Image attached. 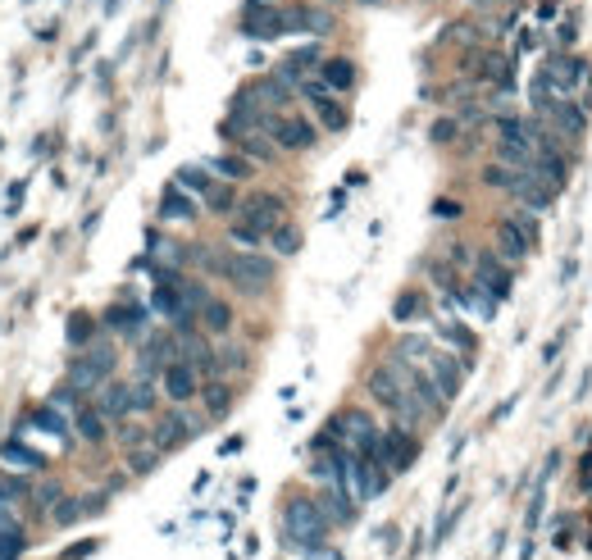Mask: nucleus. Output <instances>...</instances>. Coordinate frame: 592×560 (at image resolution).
I'll use <instances>...</instances> for the list:
<instances>
[{"mask_svg": "<svg viewBox=\"0 0 592 560\" xmlns=\"http://www.w3.org/2000/svg\"><path fill=\"white\" fill-rule=\"evenodd\" d=\"M328 515H324V506L320 501H310V497H292L288 501V510H283V533H288V542H292V551H314V547H324V538H328Z\"/></svg>", "mask_w": 592, "mask_h": 560, "instance_id": "nucleus-1", "label": "nucleus"}, {"mask_svg": "<svg viewBox=\"0 0 592 560\" xmlns=\"http://www.w3.org/2000/svg\"><path fill=\"white\" fill-rule=\"evenodd\" d=\"M223 278H228L237 292L264 296L269 283H273V260H269V256H255V251H237V256L223 260Z\"/></svg>", "mask_w": 592, "mask_h": 560, "instance_id": "nucleus-2", "label": "nucleus"}, {"mask_svg": "<svg viewBox=\"0 0 592 560\" xmlns=\"http://www.w3.org/2000/svg\"><path fill=\"white\" fill-rule=\"evenodd\" d=\"M242 32L251 37V42H273V37H288L296 32V10H269L264 0H251L247 14H242Z\"/></svg>", "mask_w": 592, "mask_h": 560, "instance_id": "nucleus-3", "label": "nucleus"}, {"mask_svg": "<svg viewBox=\"0 0 592 560\" xmlns=\"http://www.w3.org/2000/svg\"><path fill=\"white\" fill-rule=\"evenodd\" d=\"M283 219H288V206H283V196H273V191H251L247 201H242V223L260 228L264 237L279 228Z\"/></svg>", "mask_w": 592, "mask_h": 560, "instance_id": "nucleus-4", "label": "nucleus"}, {"mask_svg": "<svg viewBox=\"0 0 592 560\" xmlns=\"http://www.w3.org/2000/svg\"><path fill=\"white\" fill-rule=\"evenodd\" d=\"M415 456H419V442L410 437V428H387V433H378V465L383 469L401 474Z\"/></svg>", "mask_w": 592, "mask_h": 560, "instance_id": "nucleus-5", "label": "nucleus"}, {"mask_svg": "<svg viewBox=\"0 0 592 560\" xmlns=\"http://www.w3.org/2000/svg\"><path fill=\"white\" fill-rule=\"evenodd\" d=\"M264 133H269L273 146H283V150H310L314 146V128L305 124V118H296V114L264 118Z\"/></svg>", "mask_w": 592, "mask_h": 560, "instance_id": "nucleus-6", "label": "nucleus"}, {"mask_svg": "<svg viewBox=\"0 0 592 560\" xmlns=\"http://www.w3.org/2000/svg\"><path fill=\"white\" fill-rule=\"evenodd\" d=\"M196 428H201V419H196V415H187V410L178 406L174 415H165L160 424H155V433H150V442H155V447H160V451H174V447H182V442H187V437H191Z\"/></svg>", "mask_w": 592, "mask_h": 560, "instance_id": "nucleus-7", "label": "nucleus"}, {"mask_svg": "<svg viewBox=\"0 0 592 560\" xmlns=\"http://www.w3.org/2000/svg\"><path fill=\"white\" fill-rule=\"evenodd\" d=\"M160 383H165V396L174 406H187L191 396H196V365H187V360H169V365L160 369Z\"/></svg>", "mask_w": 592, "mask_h": 560, "instance_id": "nucleus-8", "label": "nucleus"}, {"mask_svg": "<svg viewBox=\"0 0 592 560\" xmlns=\"http://www.w3.org/2000/svg\"><path fill=\"white\" fill-rule=\"evenodd\" d=\"M474 283L488 288V292L501 301V296H510V269H506L492 251H483L479 260H474Z\"/></svg>", "mask_w": 592, "mask_h": 560, "instance_id": "nucleus-9", "label": "nucleus"}, {"mask_svg": "<svg viewBox=\"0 0 592 560\" xmlns=\"http://www.w3.org/2000/svg\"><path fill=\"white\" fill-rule=\"evenodd\" d=\"M96 410H101L105 419H128V415H133V383H105Z\"/></svg>", "mask_w": 592, "mask_h": 560, "instance_id": "nucleus-10", "label": "nucleus"}, {"mask_svg": "<svg viewBox=\"0 0 592 560\" xmlns=\"http://www.w3.org/2000/svg\"><path fill=\"white\" fill-rule=\"evenodd\" d=\"M324 515H328V524H351L355 519V497L346 492V483H328L324 497H320Z\"/></svg>", "mask_w": 592, "mask_h": 560, "instance_id": "nucleus-11", "label": "nucleus"}, {"mask_svg": "<svg viewBox=\"0 0 592 560\" xmlns=\"http://www.w3.org/2000/svg\"><path fill=\"white\" fill-rule=\"evenodd\" d=\"M497 247H501V256H506V260H524L533 242L520 232V223H515V219H497Z\"/></svg>", "mask_w": 592, "mask_h": 560, "instance_id": "nucleus-12", "label": "nucleus"}, {"mask_svg": "<svg viewBox=\"0 0 592 560\" xmlns=\"http://www.w3.org/2000/svg\"><path fill=\"white\" fill-rule=\"evenodd\" d=\"M428 378L442 387V396H456V387H460V360L456 355H433L428 360Z\"/></svg>", "mask_w": 592, "mask_h": 560, "instance_id": "nucleus-13", "label": "nucleus"}, {"mask_svg": "<svg viewBox=\"0 0 592 560\" xmlns=\"http://www.w3.org/2000/svg\"><path fill=\"white\" fill-rule=\"evenodd\" d=\"M160 219H169V223H191L196 219V201H187L178 183L160 196Z\"/></svg>", "mask_w": 592, "mask_h": 560, "instance_id": "nucleus-14", "label": "nucleus"}, {"mask_svg": "<svg viewBox=\"0 0 592 560\" xmlns=\"http://www.w3.org/2000/svg\"><path fill=\"white\" fill-rule=\"evenodd\" d=\"M320 83L328 92H351L355 87V64L351 60H324L320 64Z\"/></svg>", "mask_w": 592, "mask_h": 560, "instance_id": "nucleus-15", "label": "nucleus"}, {"mask_svg": "<svg viewBox=\"0 0 592 560\" xmlns=\"http://www.w3.org/2000/svg\"><path fill=\"white\" fill-rule=\"evenodd\" d=\"M314 64H324V55H320V42H310V46H296L288 60H283V77L288 83H301V69H314Z\"/></svg>", "mask_w": 592, "mask_h": 560, "instance_id": "nucleus-16", "label": "nucleus"}, {"mask_svg": "<svg viewBox=\"0 0 592 560\" xmlns=\"http://www.w3.org/2000/svg\"><path fill=\"white\" fill-rule=\"evenodd\" d=\"M201 324H206V333H215V337L232 333V305L219 301V296H210V301L201 305Z\"/></svg>", "mask_w": 592, "mask_h": 560, "instance_id": "nucleus-17", "label": "nucleus"}, {"mask_svg": "<svg viewBox=\"0 0 592 560\" xmlns=\"http://www.w3.org/2000/svg\"><path fill=\"white\" fill-rule=\"evenodd\" d=\"M5 465H14V469H32V474H42L46 469V456L42 451H32V447H23V442H5Z\"/></svg>", "mask_w": 592, "mask_h": 560, "instance_id": "nucleus-18", "label": "nucleus"}, {"mask_svg": "<svg viewBox=\"0 0 592 560\" xmlns=\"http://www.w3.org/2000/svg\"><path fill=\"white\" fill-rule=\"evenodd\" d=\"M174 183H178L182 191H196V196H206V191L215 187V178H210V165H182Z\"/></svg>", "mask_w": 592, "mask_h": 560, "instance_id": "nucleus-19", "label": "nucleus"}, {"mask_svg": "<svg viewBox=\"0 0 592 560\" xmlns=\"http://www.w3.org/2000/svg\"><path fill=\"white\" fill-rule=\"evenodd\" d=\"M583 69H588L583 60H556V64H551V73H547V77H551V83H556L561 92H574V87L583 83Z\"/></svg>", "mask_w": 592, "mask_h": 560, "instance_id": "nucleus-20", "label": "nucleus"}, {"mask_svg": "<svg viewBox=\"0 0 592 560\" xmlns=\"http://www.w3.org/2000/svg\"><path fill=\"white\" fill-rule=\"evenodd\" d=\"M105 324H109L114 333H133V337H137L142 324H146V314H142L137 305H128V310H124V305H114V310L105 314Z\"/></svg>", "mask_w": 592, "mask_h": 560, "instance_id": "nucleus-21", "label": "nucleus"}, {"mask_svg": "<svg viewBox=\"0 0 592 560\" xmlns=\"http://www.w3.org/2000/svg\"><path fill=\"white\" fill-rule=\"evenodd\" d=\"M77 433H83V442L101 447L105 442V415L96 406H83V410H77Z\"/></svg>", "mask_w": 592, "mask_h": 560, "instance_id": "nucleus-22", "label": "nucleus"}, {"mask_svg": "<svg viewBox=\"0 0 592 560\" xmlns=\"http://www.w3.org/2000/svg\"><path fill=\"white\" fill-rule=\"evenodd\" d=\"M269 247L279 251V256H296V251H301V228H296L292 219H283L279 228L269 232Z\"/></svg>", "mask_w": 592, "mask_h": 560, "instance_id": "nucleus-23", "label": "nucleus"}, {"mask_svg": "<svg viewBox=\"0 0 592 560\" xmlns=\"http://www.w3.org/2000/svg\"><path fill=\"white\" fill-rule=\"evenodd\" d=\"M210 174H219V178H251V159L247 155H215Z\"/></svg>", "mask_w": 592, "mask_h": 560, "instance_id": "nucleus-24", "label": "nucleus"}, {"mask_svg": "<svg viewBox=\"0 0 592 560\" xmlns=\"http://www.w3.org/2000/svg\"><path fill=\"white\" fill-rule=\"evenodd\" d=\"M232 410V392H228V383H210L206 387V415L210 419H223Z\"/></svg>", "mask_w": 592, "mask_h": 560, "instance_id": "nucleus-25", "label": "nucleus"}, {"mask_svg": "<svg viewBox=\"0 0 592 560\" xmlns=\"http://www.w3.org/2000/svg\"><path fill=\"white\" fill-rule=\"evenodd\" d=\"M155 383H150V374H137V383H133V415H146V410H155Z\"/></svg>", "mask_w": 592, "mask_h": 560, "instance_id": "nucleus-26", "label": "nucleus"}, {"mask_svg": "<svg viewBox=\"0 0 592 560\" xmlns=\"http://www.w3.org/2000/svg\"><path fill=\"white\" fill-rule=\"evenodd\" d=\"M551 114H556V124H561L570 137H579V133H583V114H579V105H570V101H556V105H551Z\"/></svg>", "mask_w": 592, "mask_h": 560, "instance_id": "nucleus-27", "label": "nucleus"}, {"mask_svg": "<svg viewBox=\"0 0 592 560\" xmlns=\"http://www.w3.org/2000/svg\"><path fill=\"white\" fill-rule=\"evenodd\" d=\"M92 337H96V319H92V314H73V319H69V342H73V346H83V342L92 346Z\"/></svg>", "mask_w": 592, "mask_h": 560, "instance_id": "nucleus-28", "label": "nucleus"}, {"mask_svg": "<svg viewBox=\"0 0 592 560\" xmlns=\"http://www.w3.org/2000/svg\"><path fill=\"white\" fill-rule=\"evenodd\" d=\"M206 206H210L215 215H228V210L237 206V196H232V187H228V183H215V187L206 191Z\"/></svg>", "mask_w": 592, "mask_h": 560, "instance_id": "nucleus-29", "label": "nucleus"}, {"mask_svg": "<svg viewBox=\"0 0 592 560\" xmlns=\"http://www.w3.org/2000/svg\"><path fill=\"white\" fill-rule=\"evenodd\" d=\"M419 310H424V296H419V292H401L397 305H392V319H397V324H406V319H415Z\"/></svg>", "mask_w": 592, "mask_h": 560, "instance_id": "nucleus-30", "label": "nucleus"}, {"mask_svg": "<svg viewBox=\"0 0 592 560\" xmlns=\"http://www.w3.org/2000/svg\"><path fill=\"white\" fill-rule=\"evenodd\" d=\"M228 242L251 251V247H260V242H264V232H260V228H251V223H232V228H228Z\"/></svg>", "mask_w": 592, "mask_h": 560, "instance_id": "nucleus-31", "label": "nucleus"}, {"mask_svg": "<svg viewBox=\"0 0 592 560\" xmlns=\"http://www.w3.org/2000/svg\"><path fill=\"white\" fill-rule=\"evenodd\" d=\"M242 150H247L251 159H264V165L273 159V142H269V137H260V133H247V137H242Z\"/></svg>", "mask_w": 592, "mask_h": 560, "instance_id": "nucleus-32", "label": "nucleus"}, {"mask_svg": "<svg viewBox=\"0 0 592 560\" xmlns=\"http://www.w3.org/2000/svg\"><path fill=\"white\" fill-rule=\"evenodd\" d=\"M23 547H28L23 529H10V533H0V556H5V560H19V556H23Z\"/></svg>", "mask_w": 592, "mask_h": 560, "instance_id": "nucleus-33", "label": "nucleus"}, {"mask_svg": "<svg viewBox=\"0 0 592 560\" xmlns=\"http://www.w3.org/2000/svg\"><path fill=\"white\" fill-rule=\"evenodd\" d=\"M515 178H520V169H510V165L483 169V183H488V187H515Z\"/></svg>", "mask_w": 592, "mask_h": 560, "instance_id": "nucleus-34", "label": "nucleus"}, {"mask_svg": "<svg viewBox=\"0 0 592 560\" xmlns=\"http://www.w3.org/2000/svg\"><path fill=\"white\" fill-rule=\"evenodd\" d=\"M36 428H51L55 437H69V424H64L55 410H36Z\"/></svg>", "mask_w": 592, "mask_h": 560, "instance_id": "nucleus-35", "label": "nucleus"}, {"mask_svg": "<svg viewBox=\"0 0 592 560\" xmlns=\"http://www.w3.org/2000/svg\"><path fill=\"white\" fill-rule=\"evenodd\" d=\"M155 460H160V447H155V442H150V451H133V456H128V465H133L137 474H146Z\"/></svg>", "mask_w": 592, "mask_h": 560, "instance_id": "nucleus-36", "label": "nucleus"}, {"mask_svg": "<svg viewBox=\"0 0 592 560\" xmlns=\"http://www.w3.org/2000/svg\"><path fill=\"white\" fill-rule=\"evenodd\" d=\"M0 497H28V478H0Z\"/></svg>", "mask_w": 592, "mask_h": 560, "instance_id": "nucleus-37", "label": "nucleus"}, {"mask_svg": "<svg viewBox=\"0 0 592 560\" xmlns=\"http://www.w3.org/2000/svg\"><path fill=\"white\" fill-rule=\"evenodd\" d=\"M77 515H83V501H60V510H55V524H73Z\"/></svg>", "mask_w": 592, "mask_h": 560, "instance_id": "nucleus-38", "label": "nucleus"}, {"mask_svg": "<svg viewBox=\"0 0 592 560\" xmlns=\"http://www.w3.org/2000/svg\"><path fill=\"white\" fill-rule=\"evenodd\" d=\"M515 223H520V232L529 237V242H538V210H524V215H515Z\"/></svg>", "mask_w": 592, "mask_h": 560, "instance_id": "nucleus-39", "label": "nucleus"}, {"mask_svg": "<svg viewBox=\"0 0 592 560\" xmlns=\"http://www.w3.org/2000/svg\"><path fill=\"white\" fill-rule=\"evenodd\" d=\"M447 342H451V346H465V351L474 346V337H469V333H465L460 324H447Z\"/></svg>", "mask_w": 592, "mask_h": 560, "instance_id": "nucleus-40", "label": "nucleus"}, {"mask_svg": "<svg viewBox=\"0 0 592 560\" xmlns=\"http://www.w3.org/2000/svg\"><path fill=\"white\" fill-rule=\"evenodd\" d=\"M406 355H428V342L424 337H401V360Z\"/></svg>", "mask_w": 592, "mask_h": 560, "instance_id": "nucleus-41", "label": "nucleus"}, {"mask_svg": "<svg viewBox=\"0 0 592 560\" xmlns=\"http://www.w3.org/2000/svg\"><path fill=\"white\" fill-rule=\"evenodd\" d=\"M456 137V124L451 118H438V124H433V142H451Z\"/></svg>", "mask_w": 592, "mask_h": 560, "instance_id": "nucleus-42", "label": "nucleus"}, {"mask_svg": "<svg viewBox=\"0 0 592 560\" xmlns=\"http://www.w3.org/2000/svg\"><path fill=\"white\" fill-rule=\"evenodd\" d=\"M60 501V483H46L42 492H36V506H55Z\"/></svg>", "mask_w": 592, "mask_h": 560, "instance_id": "nucleus-43", "label": "nucleus"}, {"mask_svg": "<svg viewBox=\"0 0 592 560\" xmlns=\"http://www.w3.org/2000/svg\"><path fill=\"white\" fill-rule=\"evenodd\" d=\"M310 560H342V551H337V547H314Z\"/></svg>", "mask_w": 592, "mask_h": 560, "instance_id": "nucleus-44", "label": "nucleus"}, {"mask_svg": "<svg viewBox=\"0 0 592 560\" xmlns=\"http://www.w3.org/2000/svg\"><path fill=\"white\" fill-rule=\"evenodd\" d=\"M361 5H378V0H361Z\"/></svg>", "mask_w": 592, "mask_h": 560, "instance_id": "nucleus-45", "label": "nucleus"}, {"mask_svg": "<svg viewBox=\"0 0 592 560\" xmlns=\"http://www.w3.org/2000/svg\"><path fill=\"white\" fill-rule=\"evenodd\" d=\"M0 560H5V556H0Z\"/></svg>", "mask_w": 592, "mask_h": 560, "instance_id": "nucleus-46", "label": "nucleus"}]
</instances>
